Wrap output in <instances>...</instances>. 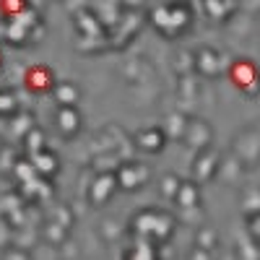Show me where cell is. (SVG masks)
Segmentation results:
<instances>
[{
	"label": "cell",
	"mask_w": 260,
	"mask_h": 260,
	"mask_svg": "<svg viewBox=\"0 0 260 260\" xmlns=\"http://www.w3.org/2000/svg\"><path fill=\"white\" fill-rule=\"evenodd\" d=\"M234 6H237L234 0H203V8H206V13H208L211 18H216V21H224Z\"/></svg>",
	"instance_id": "cell-17"
},
{
	"label": "cell",
	"mask_w": 260,
	"mask_h": 260,
	"mask_svg": "<svg viewBox=\"0 0 260 260\" xmlns=\"http://www.w3.org/2000/svg\"><path fill=\"white\" fill-rule=\"evenodd\" d=\"M185 125H187V120H185L182 115H172V117L167 120V127H164L167 138H169V136H172V138H182V136H185Z\"/></svg>",
	"instance_id": "cell-21"
},
{
	"label": "cell",
	"mask_w": 260,
	"mask_h": 260,
	"mask_svg": "<svg viewBox=\"0 0 260 260\" xmlns=\"http://www.w3.org/2000/svg\"><path fill=\"white\" fill-rule=\"evenodd\" d=\"M151 242H154V240H151V237H138V245L133 247V250H127L125 255L127 257H156V247L154 245H151Z\"/></svg>",
	"instance_id": "cell-18"
},
{
	"label": "cell",
	"mask_w": 260,
	"mask_h": 260,
	"mask_svg": "<svg viewBox=\"0 0 260 260\" xmlns=\"http://www.w3.org/2000/svg\"><path fill=\"white\" fill-rule=\"evenodd\" d=\"M21 146H24V151L31 156V154H37V151H42V148H47V141H45V133L34 125L31 130H26L24 136H21Z\"/></svg>",
	"instance_id": "cell-15"
},
{
	"label": "cell",
	"mask_w": 260,
	"mask_h": 260,
	"mask_svg": "<svg viewBox=\"0 0 260 260\" xmlns=\"http://www.w3.org/2000/svg\"><path fill=\"white\" fill-rule=\"evenodd\" d=\"M76 21H78V26H81V31H83V34L94 37V34L99 31V21H96V16H94V13H78V16H76Z\"/></svg>",
	"instance_id": "cell-22"
},
{
	"label": "cell",
	"mask_w": 260,
	"mask_h": 260,
	"mask_svg": "<svg viewBox=\"0 0 260 260\" xmlns=\"http://www.w3.org/2000/svg\"><path fill=\"white\" fill-rule=\"evenodd\" d=\"M151 21H154V26L167 34L169 39L180 37L192 21V13L185 3H172V6H159L154 8V13H151Z\"/></svg>",
	"instance_id": "cell-1"
},
{
	"label": "cell",
	"mask_w": 260,
	"mask_h": 260,
	"mask_svg": "<svg viewBox=\"0 0 260 260\" xmlns=\"http://www.w3.org/2000/svg\"><path fill=\"white\" fill-rule=\"evenodd\" d=\"M6 148V141H3V136H0V151H3Z\"/></svg>",
	"instance_id": "cell-34"
},
{
	"label": "cell",
	"mask_w": 260,
	"mask_h": 260,
	"mask_svg": "<svg viewBox=\"0 0 260 260\" xmlns=\"http://www.w3.org/2000/svg\"><path fill=\"white\" fill-rule=\"evenodd\" d=\"M115 190H120L115 172H99L96 180L89 185V201H91L94 206H102V203H107V201L112 198Z\"/></svg>",
	"instance_id": "cell-3"
},
{
	"label": "cell",
	"mask_w": 260,
	"mask_h": 260,
	"mask_svg": "<svg viewBox=\"0 0 260 260\" xmlns=\"http://www.w3.org/2000/svg\"><path fill=\"white\" fill-rule=\"evenodd\" d=\"M260 73H257V68L252 62H247V60H240V62H234L232 65V81L234 83H240V86H245V83H250L252 78H257Z\"/></svg>",
	"instance_id": "cell-16"
},
{
	"label": "cell",
	"mask_w": 260,
	"mask_h": 260,
	"mask_svg": "<svg viewBox=\"0 0 260 260\" xmlns=\"http://www.w3.org/2000/svg\"><path fill=\"white\" fill-rule=\"evenodd\" d=\"M13 172L18 175V180H21V182H29V180L39 177V175H37V169H34V164H31V159H29V161L18 159V161H16V167H13Z\"/></svg>",
	"instance_id": "cell-23"
},
{
	"label": "cell",
	"mask_w": 260,
	"mask_h": 260,
	"mask_svg": "<svg viewBox=\"0 0 260 260\" xmlns=\"http://www.w3.org/2000/svg\"><path fill=\"white\" fill-rule=\"evenodd\" d=\"M29 34H31V31H29L26 26H21L18 21L8 18V29H6V37H8V42H13V45H24Z\"/></svg>",
	"instance_id": "cell-20"
},
{
	"label": "cell",
	"mask_w": 260,
	"mask_h": 260,
	"mask_svg": "<svg viewBox=\"0 0 260 260\" xmlns=\"http://www.w3.org/2000/svg\"><path fill=\"white\" fill-rule=\"evenodd\" d=\"M16 112V99L11 96V94H6V91H0V115H13Z\"/></svg>",
	"instance_id": "cell-27"
},
{
	"label": "cell",
	"mask_w": 260,
	"mask_h": 260,
	"mask_svg": "<svg viewBox=\"0 0 260 260\" xmlns=\"http://www.w3.org/2000/svg\"><path fill=\"white\" fill-rule=\"evenodd\" d=\"M133 141L141 151H146V154H159L167 146V133L161 127H146V130H138Z\"/></svg>",
	"instance_id": "cell-6"
},
{
	"label": "cell",
	"mask_w": 260,
	"mask_h": 260,
	"mask_svg": "<svg viewBox=\"0 0 260 260\" xmlns=\"http://www.w3.org/2000/svg\"><path fill=\"white\" fill-rule=\"evenodd\" d=\"M115 177H117V187L120 190L133 192V190L143 187V182L148 180V169L143 164H138V161H122V164H117Z\"/></svg>",
	"instance_id": "cell-2"
},
{
	"label": "cell",
	"mask_w": 260,
	"mask_h": 260,
	"mask_svg": "<svg viewBox=\"0 0 260 260\" xmlns=\"http://www.w3.org/2000/svg\"><path fill=\"white\" fill-rule=\"evenodd\" d=\"M252 211H260V192L257 190H250L245 195V213H252Z\"/></svg>",
	"instance_id": "cell-28"
},
{
	"label": "cell",
	"mask_w": 260,
	"mask_h": 260,
	"mask_svg": "<svg viewBox=\"0 0 260 260\" xmlns=\"http://www.w3.org/2000/svg\"><path fill=\"white\" fill-rule=\"evenodd\" d=\"M154 224H156V211L151 208H143L133 216V221H130V229H133L136 237H151L154 232Z\"/></svg>",
	"instance_id": "cell-12"
},
{
	"label": "cell",
	"mask_w": 260,
	"mask_h": 260,
	"mask_svg": "<svg viewBox=\"0 0 260 260\" xmlns=\"http://www.w3.org/2000/svg\"><path fill=\"white\" fill-rule=\"evenodd\" d=\"M45 234L50 237L52 242H60L62 240V234H65V226H60L57 221H52V224H47V229H45Z\"/></svg>",
	"instance_id": "cell-29"
},
{
	"label": "cell",
	"mask_w": 260,
	"mask_h": 260,
	"mask_svg": "<svg viewBox=\"0 0 260 260\" xmlns=\"http://www.w3.org/2000/svg\"><path fill=\"white\" fill-rule=\"evenodd\" d=\"M175 216L169 211H156V224H154V232H151V240L154 242H164L169 240V234L175 232Z\"/></svg>",
	"instance_id": "cell-13"
},
{
	"label": "cell",
	"mask_w": 260,
	"mask_h": 260,
	"mask_svg": "<svg viewBox=\"0 0 260 260\" xmlns=\"http://www.w3.org/2000/svg\"><path fill=\"white\" fill-rule=\"evenodd\" d=\"M192 148H208L211 146V138H213V130L206 120H187L185 125V136H182Z\"/></svg>",
	"instance_id": "cell-4"
},
{
	"label": "cell",
	"mask_w": 260,
	"mask_h": 260,
	"mask_svg": "<svg viewBox=\"0 0 260 260\" xmlns=\"http://www.w3.org/2000/svg\"><path fill=\"white\" fill-rule=\"evenodd\" d=\"M242 91H245L247 96H252V94H260V76H257V78H252L250 83H245V86H242Z\"/></svg>",
	"instance_id": "cell-32"
},
{
	"label": "cell",
	"mask_w": 260,
	"mask_h": 260,
	"mask_svg": "<svg viewBox=\"0 0 260 260\" xmlns=\"http://www.w3.org/2000/svg\"><path fill=\"white\" fill-rule=\"evenodd\" d=\"M192 65H195V71H198L201 76H216L219 68H221V57L211 47H203V50H198L192 55Z\"/></svg>",
	"instance_id": "cell-8"
},
{
	"label": "cell",
	"mask_w": 260,
	"mask_h": 260,
	"mask_svg": "<svg viewBox=\"0 0 260 260\" xmlns=\"http://www.w3.org/2000/svg\"><path fill=\"white\" fill-rule=\"evenodd\" d=\"M221 156L216 154L213 148H201V154H198V159L192 161V177L198 180V182H203V180H208V177H213L216 175V169H219V161Z\"/></svg>",
	"instance_id": "cell-5"
},
{
	"label": "cell",
	"mask_w": 260,
	"mask_h": 260,
	"mask_svg": "<svg viewBox=\"0 0 260 260\" xmlns=\"http://www.w3.org/2000/svg\"><path fill=\"white\" fill-rule=\"evenodd\" d=\"M29 159H31V164H34V169H37V175H39V177H47V180H52V177L57 175V169H60L57 156L52 154V151H47V148L37 151V154H31Z\"/></svg>",
	"instance_id": "cell-9"
},
{
	"label": "cell",
	"mask_w": 260,
	"mask_h": 260,
	"mask_svg": "<svg viewBox=\"0 0 260 260\" xmlns=\"http://www.w3.org/2000/svg\"><path fill=\"white\" fill-rule=\"evenodd\" d=\"M180 185H182V180H180L177 175H164V177H161V182H159L161 198H167V201H175V195H177Z\"/></svg>",
	"instance_id": "cell-19"
},
{
	"label": "cell",
	"mask_w": 260,
	"mask_h": 260,
	"mask_svg": "<svg viewBox=\"0 0 260 260\" xmlns=\"http://www.w3.org/2000/svg\"><path fill=\"white\" fill-rule=\"evenodd\" d=\"M143 3V0H125V6H130V8H138Z\"/></svg>",
	"instance_id": "cell-33"
},
{
	"label": "cell",
	"mask_w": 260,
	"mask_h": 260,
	"mask_svg": "<svg viewBox=\"0 0 260 260\" xmlns=\"http://www.w3.org/2000/svg\"><path fill=\"white\" fill-rule=\"evenodd\" d=\"M52 96L60 107H76L81 94H78V86L73 81H60L52 86Z\"/></svg>",
	"instance_id": "cell-11"
},
{
	"label": "cell",
	"mask_w": 260,
	"mask_h": 260,
	"mask_svg": "<svg viewBox=\"0 0 260 260\" xmlns=\"http://www.w3.org/2000/svg\"><path fill=\"white\" fill-rule=\"evenodd\" d=\"M11 127H13L16 138H21V136L26 133V130H31V127H34V122H31V115H21V117L11 120Z\"/></svg>",
	"instance_id": "cell-26"
},
{
	"label": "cell",
	"mask_w": 260,
	"mask_h": 260,
	"mask_svg": "<svg viewBox=\"0 0 260 260\" xmlns=\"http://www.w3.org/2000/svg\"><path fill=\"white\" fill-rule=\"evenodd\" d=\"M55 221H57L60 226L68 229V226L73 224V216H71V211H68V208H57V213H55Z\"/></svg>",
	"instance_id": "cell-30"
},
{
	"label": "cell",
	"mask_w": 260,
	"mask_h": 260,
	"mask_svg": "<svg viewBox=\"0 0 260 260\" xmlns=\"http://www.w3.org/2000/svg\"><path fill=\"white\" fill-rule=\"evenodd\" d=\"M216 242H219V234H216L211 226H203L198 232V247H206V250H213Z\"/></svg>",
	"instance_id": "cell-24"
},
{
	"label": "cell",
	"mask_w": 260,
	"mask_h": 260,
	"mask_svg": "<svg viewBox=\"0 0 260 260\" xmlns=\"http://www.w3.org/2000/svg\"><path fill=\"white\" fill-rule=\"evenodd\" d=\"M247 234L255 245H260V211L247 213Z\"/></svg>",
	"instance_id": "cell-25"
},
{
	"label": "cell",
	"mask_w": 260,
	"mask_h": 260,
	"mask_svg": "<svg viewBox=\"0 0 260 260\" xmlns=\"http://www.w3.org/2000/svg\"><path fill=\"white\" fill-rule=\"evenodd\" d=\"M55 125H57L62 138H76L81 130V117L76 112V107H60L55 115Z\"/></svg>",
	"instance_id": "cell-7"
},
{
	"label": "cell",
	"mask_w": 260,
	"mask_h": 260,
	"mask_svg": "<svg viewBox=\"0 0 260 260\" xmlns=\"http://www.w3.org/2000/svg\"><path fill=\"white\" fill-rule=\"evenodd\" d=\"M3 8H6L11 16H16L18 11H24V8H26V3H24V0H3Z\"/></svg>",
	"instance_id": "cell-31"
},
{
	"label": "cell",
	"mask_w": 260,
	"mask_h": 260,
	"mask_svg": "<svg viewBox=\"0 0 260 260\" xmlns=\"http://www.w3.org/2000/svg\"><path fill=\"white\" fill-rule=\"evenodd\" d=\"M175 203L180 208H195L201 206V187H198V180H187L180 185L177 195H175Z\"/></svg>",
	"instance_id": "cell-10"
},
{
	"label": "cell",
	"mask_w": 260,
	"mask_h": 260,
	"mask_svg": "<svg viewBox=\"0 0 260 260\" xmlns=\"http://www.w3.org/2000/svg\"><path fill=\"white\" fill-rule=\"evenodd\" d=\"M26 86H29V89H34V91H50L52 86H55L52 71H47V68H31L26 73Z\"/></svg>",
	"instance_id": "cell-14"
}]
</instances>
